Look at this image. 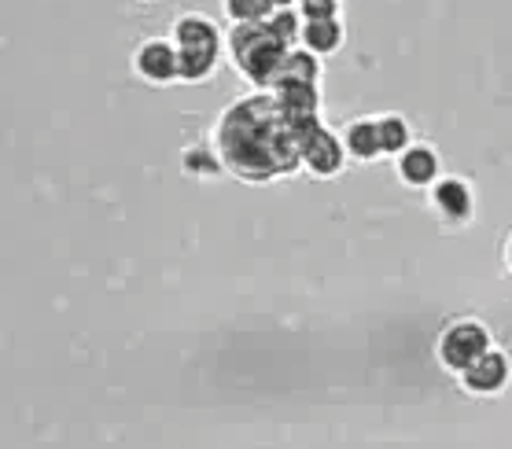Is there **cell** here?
<instances>
[{"instance_id": "6da1fadb", "label": "cell", "mask_w": 512, "mask_h": 449, "mask_svg": "<svg viewBox=\"0 0 512 449\" xmlns=\"http://www.w3.org/2000/svg\"><path fill=\"white\" fill-rule=\"evenodd\" d=\"M317 126L321 118H288L273 93L240 96L214 122V155L225 173L251 185H266L303 166V140Z\"/></svg>"}, {"instance_id": "7a4b0ae2", "label": "cell", "mask_w": 512, "mask_h": 449, "mask_svg": "<svg viewBox=\"0 0 512 449\" xmlns=\"http://www.w3.org/2000/svg\"><path fill=\"white\" fill-rule=\"evenodd\" d=\"M170 45L177 48V78L196 85V81L214 78V70L222 63L225 37L210 15L185 12L170 26Z\"/></svg>"}, {"instance_id": "3957f363", "label": "cell", "mask_w": 512, "mask_h": 449, "mask_svg": "<svg viewBox=\"0 0 512 449\" xmlns=\"http://www.w3.org/2000/svg\"><path fill=\"white\" fill-rule=\"evenodd\" d=\"M225 48H229L233 67L240 70L251 85H258L262 93L273 85L280 63H284V56H288V48L269 34L266 23L262 26H233L229 37H225Z\"/></svg>"}, {"instance_id": "277c9868", "label": "cell", "mask_w": 512, "mask_h": 449, "mask_svg": "<svg viewBox=\"0 0 512 449\" xmlns=\"http://www.w3.org/2000/svg\"><path fill=\"white\" fill-rule=\"evenodd\" d=\"M487 350H494V343H490L487 324L476 321V317L450 321L443 332H439V339H435V357H439V365H443L446 372H454V376H461L468 365H476Z\"/></svg>"}, {"instance_id": "5b68a950", "label": "cell", "mask_w": 512, "mask_h": 449, "mask_svg": "<svg viewBox=\"0 0 512 449\" xmlns=\"http://www.w3.org/2000/svg\"><path fill=\"white\" fill-rule=\"evenodd\" d=\"M133 74L148 85H174L177 78V48L170 45V37H144L133 48Z\"/></svg>"}, {"instance_id": "8992f818", "label": "cell", "mask_w": 512, "mask_h": 449, "mask_svg": "<svg viewBox=\"0 0 512 449\" xmlns=\"http://www.w3.org/2000/svg\"><path fill=\"white\" fill-rule=\"evenodd\" d=\"M457 383H461L468 394H476V398H498V394L512 383L509 354L494 346V350H487V354L479 357L476 365H468V369L457 376Z\"/></svg>"}, {"instance_id": "52a82bcc", "label": "cell", "mask_w": 512, "mask_h": 449, "mask_svg": "<svg viewBox=\"0 0 512 449\" xmlns=\"http://www.w3.org/2000/svg\"><path fill=\"white\" fill-rule=\"evenodd\" d=\"M303 166L314 177H339L343 166H347V151H343V140H339L336 129H328L325 122L303 140Z\"/></svg>"}, {"instance_id": "ba28073f", "label": "cell", "mask_w": 512, "mask_h": 449, "mask_svg": "<svg viewBox=\"0 0 512 449\" xmlns=\"http://www.w3.org/2000/svg\"><path fill=\"white\" fill-rule=\"evenodd\" d=\"M431 207H435V214H439L446 225L461 229V225H468L472 214H476V199H472L468 181H461V177H439V181L431 185Z\"/></svg>"}, {"instance_id": "9c48e42d", "label": "cell", "mask_w": 512, "mask_h": 449, "mask_svg": "<svg viewBox=\"0 0 512 449\" xmlns=\"http://www.w3.org/2000/svg\"><path fill=\"white\" fill-rule=\"evenodd\" d=\"M395 170L406 188H431L439 181V155L431 144H409L395 159Z\"/></svg>"}, {"instance_id": "30bf717a", "label": "cell", "mask_w": 512, "mask_h": 449, "mask_svg": "<svg viewBox=\"0 0 512 449\" xmlns=\"http://www.w3.org/2000/svg\"><path fill=\"white\" fill-rule=\"evenodd\" d=\"M317 81H321V59L299 45V48H288V56H284L277 78H273V85H269L266 93L284 89V85H317Z\"/></svg>"}, {"instance_id": "8fae6325", "label": "cell", "mask_w": 512, "mask_h": 449, "mask_svg": "<svg viewBox=\"0 0 512 449\" xmlns=\"http://www.w3.org/2000/svg\"><path fill=\"white\" fill-rule=\"evenodd\" d=\"M343 151H347V159L354 162H376L384 151H380V137H376V118H350L343 133Z\"/></svg>"}, {"instance_id": "7c38bea8", "label": "cell", "mask_w": 512, "mask_h": 449, "mask_svg": "<svg viewBox=\"0 0 512 449\" xmlns=\"http://www.w3.org/2000/svg\"><path fill=\"white\" fill-rule=\"evenodd\" d=\"M280 111L295 122H310V118H321V93L317 85H284V89H273Z\"/></svg>"}, {"instance_id": "4fadbf2b", "label": "cell", "mask_w": 512, "mask_h": 449, "mask_svg": "<svg viewBox=\"0 0 512 449\" xmlns=\"http://www.w3.org/2000/svg\"><path fill=\"white\" fill-rule=\"evenodd\" d=\"M343 37H347L343 34V19H321V23H303L299 45L321 59V56H336L339 48H343Z\"/></svg>"}, {"instance_id": "5bb4252c", "label": "cell", "mask_w": 512, "mask_h": 449, "mask_svg": "<svg viewBox=\"0 0 512 449\" xmlns=\"http://www.w3.org/2000/svg\"><path fill=\"white\" fill-rule=\"evenodd\" d=\"M376 137H380V151L398 159L413 144V129H409V122L402 115H380L376 118Z\"/></svg>"}, {"instance_id": "9a60e30c", "label": "cell", "mask_w": 512, "mask_h": 449, "mask_svg": "<svg viewBox=\"0 0 512 449\" xmlns=\"http://www.w3.org/2000/svg\"><path fill=\"white\" fill-rule=\"evenodd\" d=\"M277 12V0H225L222 15L233 26H262Z\"/></svg>"}, {"instance_id": "2e32d148", "label": "cell", "mask_w": 512, "mask_h": 449, "mask_svg": "<svg viewBox=\"0 0 512 449\" xmlns=\"http://www.w3.org/2000/svg\"><path fill=\"white\" fill-rule=\"evenodd\" d=\"M266 30L277 37L284 48H299V37H303V15H299V4H277V12L269 15Z\"/></svg>"}, {"instance_id": "e0dca14e", "label": "cell", "mask_w": 512, "mask_h": 449, "mask_svg": "<svg viewBox=\"0 0 512 449\" xmlns=\"http://www.w3.org/2000/svg\"><path fill=\"white\" fill-rule=\"evenodd\" d=\"M181 162H185L188 173H196V177H210V173L222 170V162H218V155H210V148H192L181 155Z\"/></svg>"}, {"instance_id": "ac0fdd59", "label": "cell", "mask_w": 512, "mask_h": 449, "mask_svg": "<svg viewBox=\"0 0 512 449\" xmlns=\"http://www.w3.org/2000/svg\"><path fill=\"white\" fill-rule=\"evenodd\" d=\"M299 15H303V23L343 19V4H336V0H303V4H299Z\"/></svg>"}, {"instance_id": "d6986e66", "label": "cell", "mask_w": 512, "mask_h": 449, "mask_svg": "<svg viewBox=\"0 0 512 449\" xmlns=\"http://www.w3.org/2000/svg\"><path fill=\"white\" fill-rule=\"evenodd\" d=\"M505 265H509V273H512V236L505 240Z\"/></svg>"}]
</instances>
